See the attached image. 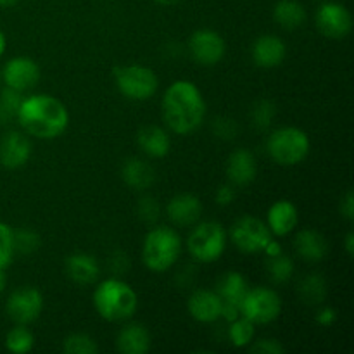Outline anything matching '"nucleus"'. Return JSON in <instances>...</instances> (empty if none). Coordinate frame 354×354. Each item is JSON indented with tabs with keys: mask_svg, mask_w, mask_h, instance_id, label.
I'll return each mask as SVG.
<instances>
[{
	"mask_svg": "<svg viewBox=\"0 0 354 354\" xmlns=\"http://www.w3.org/2000/svg\"><path fill=\"white\" fill-rule=\"evenodd\" d=\"M162 118L169 131L180 137L199 130L206 118V100L199 86L187 80L171 83L162 97Z\"/></svg>",
	"mask_w": 354,
	"mask_h": 354,
	"instance_id": "1",
	"label": "nucleus"
},
{
	"mask_svg": "<svg viewBox=\"0 0 354 354\" xmlns=\"http://www.w3.org/2000/svg\"><path fill=\"white\" fill-rule=\"evenodd\" d=\"M16 120L26 135L40 140H52L68 130L69 111L57 97L35 93L23 97Z\"/></svg>",
	"mask_w": 354,
	"mask_h": 354,
	"instance_id": "2",
	"label": "nucleus"
},
{
	"mask_svg": "<svg viewBox=\"0 0 354 354\" xmlns=\"http://www.w3.org/2000/svg\"><path fill=\"white\" fill-rule=\"evenodd\" d=\"M93 306L100 318L113 324L127 322L137 313L138 296L131 286L118 277L102 280L93 292Z\"/></svg>",
	"mask_w": 354,
	"mask_h": 354,
	"instance_id": "3",
	"label": "nucleus"
},
{
	"mask_svg": "<svg viewBox=\"0 0 354 354\" xmlns=\"http://www.w3.org/2000/svg\"><path fill=\"white\" fill-rule=\"evenodd\" d=\"M182 252V237L171 227L158 225L147 232L142 242V263L154 273L168 272L178 261Z\"/></svg>",
	"mask_w": 354,
	"mask_h": 354,
	"instance_id": "4",
	"label": "nucleus"
},
{
	"mask_svg": "<svg viewBox=\"0 0 354 354\" xmlns=\"http://www.w3.org/2000/svg\"><path fill=\"white\" fill-rule=\"evenodd\" d=\"M311 149L310 137L303 128L282 127L273 130L266 140V152L279 166H297L308 158Z\"/></svg>",
	"mask_w": 354,
	"mask_h": 354,
	"instance_id": "5",
	"label": "nucleus"
},
{
	"mask_svg": "<svg viewBox=\"0 0 354 354\" xmlns=\"http://www.w3.org/2000/svg\"><path fill=\"white\" fill-rule=\"evenodd\" d=\"M228 234L216 221H197L187 237V249L196 261L209 265L218 261L227 249Z\"/></svg>",
	"mask_w": 354,
	"mask_h": 354,
	"instance_id": "6",
	"label": "nucleus"
},
{
	"mask_svg": "<svg viewBox=\"0 0 354 354\" xmlns=\"http://www.w3.org/2000/svg\"><path fill=\"white\" fill-rule=\"evenodd\" d=\"M113 80L121 95L138 102L152 99L159 88L158 75L151 68L140 64L116 66L113 69Z\"/></svg>",
	"mask_w": 354,
	"mask_h": 354,
	"instance_id": "7",
	"label": "nucleus"
},
{
	"mask_svg": "<svg viewBox=\"0 0 354 354\" xmlns=\"http://www.w3.org/2000/svg\"><path fill=\"white\" fill-rule=\"evenodd\" d=\"M241 315L254 325H268L282 315V299L270 287H249L241 303Z\"/></svg>",
	"mask_w": 354,
	"mask_h": 354,
	"instance_id": "8",
	"label": "nucleus"
},
{
	"mask_svg": "<svg viewBox=\"0 0 354 354\" xmlns=\"http://www.w3.org/2000/svg\"><path fill=\"white\" fill-rule=\"evenodd\" d=\"M273 239L268 225L252 214H244L239 218L230 228V241L235 248L244 254H258L263 252Z\"/></svg>",
	"mask_w": 354,
	"mask_h": 354,
	"instance_id": "9",
	"label": "nucleus"
},
{
	"mask_svg": "<svg viewBox=\"0 0 354 354\" xmlns=\"http://www.w3.org/2000/svg\"><path fill=\"white\" fill-rule=\"evenodd\" d=\"M6 311L16 325H30L37 322L44 311V296L35 287H19L10 292Z\"/></svg>",
	"mask_w": 354,
	"mask_h": 354,
	"instance_id": "10",
	"label": "nucleus"
},
{
	"mask_svg": "<svg viewBox=\"0 0 354 354\" xmlns=\"http://www.w3.org/2000/svg\"><path fill=\"white\" fill-rule=\"evenodd\" d=\"M317 28L330 40H342L353 30V16L341 2H324L317 10Z\"/></svg>",
	"mask_w": 354,
	"mask_h": 354,
	"instance_id": "11",
	"label": "nucleus"
},
{
	"mask_svg": "<svg viewBox=\"0 0 354 354\" xmlns=\"http://www.w3.org/2000/svg\"><path fill=\"white\" fill-rule=\"evenodd\" d=\"M189 52L194 61L204 68L216 66L225 57L227 45L223 37L214 30H197L189 38Z\"/></svg>",
	"mask_w": 354,
	"mask_h": 354,
	"instance_id": "12",
	"label": "nucleus"
},
{
	"mask_svg": "<svg viewBox=\"0 0 354 354\" xmlns=\"http://www.w3.org/2000/svg\"><path fill=\"white\" fill-rule=\"evenodd\" d=\"M0 75H2V82L6 83L7 88L24 93L35 88L40 82V66L31 57L17 55L6 62Z\"/></svg>",
	"mask_w": 354,
	"mask_h": 354,
	"instance_id": "13",
	"label": "nucleus"
},
{
	"mask_svg": "<svg viewBox=\"0 0 354 354\" xmlns=\"http://www.w3.org/2000/svg\"><path fill=\"white\" fill-rule=\"evenodd\" d=\"M33 145L23 131H9L0 140V165L7 169H19L30 161Z\"/></svg>",
	"mask_w": 354,
	"mask_h": 354,
	"instance_id": "14",
	"label": "nucleus"
},
{
	"mask_svg": "<svg viewBox=\"0 0 354 354\" xmlns=\"http://www.w3.org/2000/svg\"><path fill=\"white\" fill-rule=\"evenodd\" d=\"M251 57L258 68H279L287 57V45L277 35H261L251 47Z\"/></svg>",
	"mask_w": 354,
	"mask_h": 354,
	"instance_id": "15",
	"label": "nucleus"
},
{
	"mask_svg": "<svg viewBox=\"0 0 354 354\" xmlns=\"http://www.w3.org/2000/svg\"><path fill=\"white\" fill-rule=\"evenodd\" d=\"M187 310L199 324H214L221 318V299L216 290L197 289L190 294Z\"/></svg>",
	"mask_w": 354,
	"mask_h": 354,
	"instance_id": "16",
	"label": "nucleus"
},
{
	"mask_svg": "<svg viewBox=\"0 0 354 354\" xmlns=\"http://www.w3.org/2000/svg\"><path fill=\"white\" fill-rule=\"evenodd\" d=\"M166 214L176 227H194L203 216V203L194 194H178L169 199Z\"/></svg>",
	"mask_w": 354,
	"mask_h": 354,
	"instance_id": "17",
	"label": "nucleus"
},
{
	"mask_svg": "<svg viewBox=\"0 0 354 354\" xmlns=\"http://www.w3.org/2000/svg\"><path fill=\"white\" fill-rule=\"evenodd\" d=\"M266 225L275 237H286L292 234L299 225V209L287 199H280L268 207Z\"/></svg>",
	"mask_w": 354,
	"mask_h": 354,
	"instance_id": "18",
	"label": "nucleus"
},
{
	"mask_svg": "<svg viewBox=\"0 0 354 354\" xmlns=\"http://www.w3.org/2000/svg\"><path fill=\"white\" fill-rule=\"evenodd\" d=\"M258 176V161L249 149H237L227 161V178L232 185L245 187Z\"/></svg>",
	"mask_w": 354,
	"mask_h": 354,
	"instance_id": "19",
	"label": "nucleus"
},
{
	"mask_svg": "<svg viewBox=\"0 0 354 354\" xmlns=\"http://www.w3.org/2000/svg\"><path fill=\"white\" fill-rule=\"evenodd\" d=\"M66 275L78 286H92L100 275V266L97 259L88 252H73L66 259Z\"/></svg>",
	"mask_w": 354,
	"mask_h": 354,
	"instance_id": "20",
	"label": "nucleus"
},
{
	"mask_svg": "<svg viewBox=\"0 0 354 354\" xmlns=\"http://www.w3.org/2000/svg\"><path fill=\"white\" fill-rule=\"evenodd\" d=\"M294 248L299 258L306 263H320L328 254L327 239L313 228H304L297 232L294 237Z\"/></svg>",
	"mask_w": 354,
	"mask_h": 354,
	"instance_id": "21",
	"label": "nucleus"
},
{
	"mask_svg": "<svg viewBox=\"0 0 354 354\" xmlns=\"http://www.w3.org/2000/svg\"><path fill=\"white\" fill-rule=\"evenodd\" d=\"M151 332L137 322H130L116 335V349L123 354H145L151 349Z\"/></svg>",
	"mask_w": 354,
	"mask_h": 354,
	"instance_id": "22",
	"label": "nucleus"
},
{
	"mask_svg": "<svg viewBox=\"0 0 354 354\" xmlns=\"http://www.w3.org/2000/svg\"><path fill=\"white\" fill-rule=\"evenodd\" d=\"M137 144L145 156L152 159L166 158L171 151V138L169 133L161 127L149 124L138 130Z\"/></svg>",
	"mask_w": 354,
	"mask_h": 354,
	"instance_id": "23",
	"label": "nucleus"
},
{
	"mask_svg": "<svg viewBox=\"0 0 354 354\" xmlns=\"http://www.w3.org/2000/svg\"><path fill=\"white\" fill-rule=\"evenodd\" d=\"M121 178L130 189L147 190L154 183L156 171L151 162L140 158H130L121 166Z\"/></svg>",
	"mask_w": 354,
	"mask_h": 354,
	"instance_id": "24",
	"label": "nucleus"
},
{
	"mask_svg": "<svg viewBox=\"0 0 354 354\" xmlns=\"http://www.w3.org/2000/svg\"><path fill=\"white\" fill-rule=\"evenodd\" d=\"M248 289V280H245V277L242 273L227 272L221 277L220 282H218L216 292L223 304H234V306L241 308V303L244 299Z\"/></svg>",
	"mask_w": 354,
	"mask_h": 354,
	"instance_id": "25",
	"label": "nucleus"
},
{
	"mask_svg": "<svg viewBox=\"0 0 354 354\" xmlns=\"http://www.w3.org/2000/svg\"><path fill=\"white\" fill-rule=\"evenodd\" d=\"M306 9L297 0H279L273 7V19L283 30H297L306 23Z\"/></svg>",
	"mask_w": 354,
	"mask_h": 354,
	"instance_id": "26",
	"label": "nucleus"
},
{
	"mask_svg": "<svg viewBox=\"0 0 354 354\" xmlns=\"http://www.w3.org/2000/svg\"><path fill=\"white\" fill-rule=\"evenodd\" d=\"M297 292H299L301 301L308 306L324 304L328 294L327 280L320 273H310V275L301 279L299 286H297Z\"/></svg>",
	"mask_w": 354,
	"mask_h": 354,
	"instance_id": "27",
	"label": "nucleus"
},
{
	"mask_svg": "<svg viewBox=\"0 0 354 354\" xmlns=\"http://www.w3.org/2000/svg\"><path fill=\"white\" fill-rule=\"evenodd\" d=\"M256 337V325L251 320L241 317L237 320L230 322V327H228V339H230V344L234 348L242 349L248 348Z\"/></svg>",
	"mask_w": 354,
	"mask_h": 354,
	"instance_id": "28",
	"label": "nucleus"
},
{
	"mask_svg": "<svg viewBox=\"0 0 354 354\" xmlns=\"http://www.w3.org/2000/svg\"><path fill=\"white\" fill-rule=\"evenodd\" d=\"M35 337L26 325H16L6 335V349L14 354H26L33 349Z\"/></svg>",
	"mask_w": 354,
	"mask_h": 354,
	"instance_id": "29",
	"label": "nucleus"
},
{
	"mask_svg": "<svg viewBox=\"0 0 354 354\" xmlns=\"http://www.w3.org/2000/svg\"><path fill=\"white\" fill-rule=\"evenodd\" d=\"M266 270H268L270 279L275 283H287L294 277V261L290 256H287L286 252L279 256H273V258H268L266 261Z\"/></svg>",
	"mask_w": 354,
	"mask_h": 354,
	"instance_id": "30",
	"label": "nucleus"
},
{
	"mask_svg": "<svg viewBox=\"0 0 354 354\" xmlns=\"http://www.w3.org/2000/svg\"><path fill=\"white\" fill-rule=\"evenodd\" d=\"M275 104L268 99H261L254 104L251 111V123L256 130L266 131L272 128L273 121H275Z\"/></svg>",
	"mask_w": 354,
	"mask_h": 354,
	"instance_id": "31",
	"label": "nucleus"
},
{
	"mask_svg": "<svg viewBox=\"0 0 354 354\" xmlns=\"http://www.w3.org/2000/svg\"><path fill=\"white\" fill-rule=\"evenodd\" d=\"M62 351L68 354H97L99 353V346H97L95 339L83 332H76V334L68 335L62 342Z\"/></svg>",
	"mask_w": 354,
	"mask_h": 354,
	"instance_id": "32",
	"label": "nucleus"
},
{
	"mask_svg": "<svg viewBox=\"0 0 354 354\" xmlns=\"http://www.w3.org/2000/svg\"><path fill=\"white\" fill-rule=\"evenodd\" d=\"M23 93L12 88L0 90V123H9L16 120L17 111L23 102Z\"/></svg>",
	"mask_w": 354,
	"mask_h": 354,
	"instance_id": "33",
	"label": "nucleus"
},
{
	"mask_svg": "<svg viewBox=\"0 0 354 354\" xmlns=\"http://www.w3.org/2000/svg\"><path fill=\"white\" fill-rule=\"evenodd\" d=\"M40 248V237L31 228H14V249L16 254L30 256Z\"/></svg>",
	"mask_w": 354,
	"mask_h": 354,
	"instance_id": "34",
	"label": "nucleus"
},
{
	"mask_svg": "<svg viewBox=\"0 0 354 354\" xmlns=\"http://www.w3.org/2000/svg\"><path fill=\"white\" fill-rule=\"evenodd\" d=\"M14 228L0 221V268L6 270L14 261Z\"/></svg>",
	"mask_w": 354,
	"mask_h": 354,
	"instance_id": "35",
	"label": "nucleus"
},
{
	"mask_svg": "<svg viewBox=\"0 0 354 354\" xmlns=\"http://www.w3.org/2000/svg\"><path fill=\"white\" fill-rule=\"evenodd\" d=\"M138 216L144 223H156L159 220V214H161V207L159 203L151 196H144L138 201Z\"/></svg>",
	"mask_w": 354,
	"mask_h": 354,
	"instance_id": "36",
	"label": "nucleus"
},
{
	"mask_svg": "<svg viewBox=\"0 0 354 354\" xmlns=\"http://www.w3.org/2000/svg\"><path fill=\"white\" fill-rule=\"evenodd\" d=\"M248 348L251 349V353H258V354L286 353V348H283L279 341H275V339H258V341L254 339V341H252Z\"/></svg>",
	"mask_w": 354,
	"mask_h": 354,
	"instance_id": "37",
	"label": "nucleus"
},
{
	"mask_svg": "<svg viewBox=\"0 0 354 354\" xmlns=\"http://www.w3.org/2000/svg\"><path fill=\"white\" fill-rule=\"evenodd\" d=\"M214 135H218L220 138H225V140H230L237 135V124L232 118H218L213 123Z\"/></svg>",
	"mask_w": 354,
	"mask_h": 354,
	"instance_id": "38",
	"label": "nucleus"
},
{
	"mask_svg": "<svg viewBox=\"0 0 354 354\" xmlns=\"http://www.w3.org/2000/svg\"><path fill=\"white\" fill-rule=\"evenodd\" d=\"M235 197H237L235 185H232L230 182L221 185L220 189L216 190V194H214V201H216V204H220V206H230L235 201Z\"/></svg>",
	"mask_w": 354,
	"mask_h": 354,
	"instance_id": "39",
	"label": "nucleus"
},
{
	"mask_svg": "<svg viewBox=\"0 0 354 354\" xmlns=\"http://www.w3.org/2000/svg\"><path fill=\"white\" fill-rule=\"evenodd\" d=\"M337 322V311L332 306H322L317 313V324L322 327H332Z\"/></svg>",
	"mask_w": 354,
	"mask_h": 354,
	"instance_id": "40",
	"label": "nucleus"
},
{
	"mask_svg": "<svg viewBox=\"0 0 354 354\" xmlns=\"http://www.w3.org/2000/svg\"><path fill=\"white\" fill-rule=\"evenodd\" d=\"M341 214L348 221H353L354 218V197L351 190L346 192V196L341 199Z\"/></svg>",
	"mask_w": 354,
	"mask_h": 354,
	"instance_id": "41",
	"label": "nucleus"
},
{
	"mask_svg": "<svg viewBox=\"0 0 354 354\" xmlns=\"http://www.w3.org/2000/svg\"><path fill=\"white\" fill-rule=\"evenodd\" d=\"M282 252H283L282 244H280V242H277L275 239H272V241L266 244V248L263 249V254H265L266 258H273V256H279V254H282Z\"/></svg>",
	"mask_w": 354,
	"mask_h": 354,
	"instance_id": "42",
	"label": "nucleus"
},
{
	"mask_svg": "<svg viewBox=\"0 0 354 354\" xmlns=\"http://www.w3.org/2000/svg\"><path fill=\"white\" fill-rule=\"evenodd\" d=\"M344 248H346V252H348V256H353L354 254V235H353L351 230H349L348 234H346Z\"/></svg>",
	"mask_w": 354,
	"mask_h": 354,
	"instance_id": "43",
	"label": "nucleus"
},
{
	"mask_svg": "<svg viewBox=\"0 0 354 354\" xmlns=\"http://www.w3.org/2000/svg\"><path fill=\"white\" fill-rule=\"evenodd\" d=\"M6 48H7V38L6 35H3V31L0 30V57L6 54Z\"/></svg>",
	"mask_w": 354,
	"mask_h": 354,
	"instance_id": "44",
	"label": "nucleus"
},
{
	"mask_svg": "<svg viewBox=\"0 0 354 354\" xmlns=\"http://www.w3.org/2000/svg\"><path fill=\"white\" fill-rule=\"evenodd\" d=\"M6 286H7V277H6V270L0 268V294L6 290Z\"/></svg>",
	"mask_w": 354,
	"mask_h": 354,
	"instance_id": "45",
	"label": "nucleus"
},
{
	"mask_svg": "<svg viewBox=\"0 0 354 354\" xmlns=\"http://www.w3.org/2000/svg\"><path fill=\"white\" fill-rule=\"evenodd\" d=\"M19 2L21 0H0V7H2V9H10V7L17 6Z\"/></svg>",
	"mask_w": 354,
	"mask_h": 354,
	"instance_id": "46",
	"label": "nucleus"
},
{
	"mask_svg": "<svg viewBox=\"0 0 354 354\" xmlns=\"http://www.w3.org/2000/svg\"><path fill=\"white\" fill-rule=\"evenodd\" d=\"M154 3H159V6H175V3L182 2V0H152Z\"/></svg>",
	"mask_w": 354,
	"mask_h": 354,
	"instance_id": "47",
	"label": "nucleus"
},
{
	"mask_svg": "<svg viewBox=\"0 0 354 354\" xmlns=\"http://www.w3.org/2000/svg\"><path fill=\"white\" fill-rule=\"evenodd\" d=\"M0 85H2V75H0Z\"/></svg>",
	"mask_w": 354,
	"mask_h": 354,
	"instance_id": "48",
	"label": "nucleus"
}]
</instances>
